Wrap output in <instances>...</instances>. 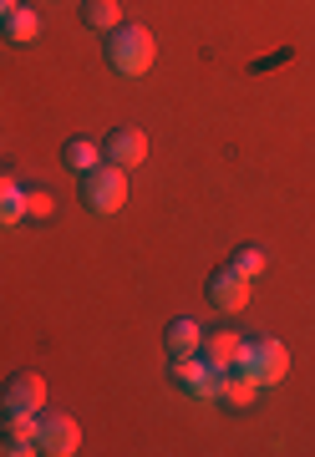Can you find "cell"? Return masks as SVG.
Masks as SVG:
<instances>
[{
	"label": "cell",
	"instance_id": "cell-1",
	"mask_svg": "<svg viewBox=\"0 0 315 457\" xmlns=\"http://www.w3.org/2000/svg\"><path fill=\"white\" fill-rule=\"evenodd\" d=\"M107 66H112L117 77H148L153 71V56H158V41H153L148 26H137V21H122L107 31Z\"/></svg>",
	"mask_w": 315,
	"mask_h": 457
},
{
	"label": "cell",
	"instance_id": "cell-2",
	"mask_svg": "<svg viewBox=\"0 0 315 457\" xmlns=\"http://www.w3.org/2000/svg\"><path fill=\"white\" fill-rule=\"evenodd\" d=\"M239 371H245L254 386H280L285 371H290V351H285V341H275V336H249L245 351H239Z\"/></svg>",
	"mask_w": 315,
	"mask_h": 457
},
{
	"label": "cell",
	"instance_id": "cell-3",
	"mask_svg": "<svg viewBox=\"0 0 315 457\" xmlns=\"http://www.w3.org/2000/svg\"><path fill=\"white\" fill-rule=\"evenodd\" d=\"M82 204L92 213H122L128 209V168H112V163H97L92 173L82 179Z\"/></svg>",
	"mask_w": 315,
	"mask_h": 457
},
{
	"label": "cell",
	"instance_id": "cell-4",
	"mask_svg": "<svg viewBox=\"0 0 315 457\" xmlns=\"http://www.w3.org/2000/svg\"><path fill=\"white\" fill-rule=\"evenodd\" d=\"M41 407H46V381H41L36 371H16L5 386H0V417H5V422L36 417Z\"/></svg>",
	"mask_w": 315,
	"mask_h": 457
},
{
	"label": "cell",
	"instance_id": "cell-5",
	"mask_svg": "<svg viewBox=\"0 0 315 457\" xmlns=\"http://www.w3.org/2000/svg\"><path fill=\"white\" fill-rule=\"evenodd\" d=\"M77 447H82V427H77V417H67V411H36V453L71 457Z\"/></svg>",
	"mask_w": 315,
	"mask_h": 457
},
{
	"label": "cell",
	"instance_id": "cell-6",
	"mask_svg": "<svg viewBox=\"0 0 315 457\" xmlns=\"http://www.w3.org/2000/svg\"><path fill=\"white\" fill-rule=\"evenodd\" d=\"M168 376H173V386L188 396H199V402H214L219 396V371H209L199 361V351L194 356H168Z\"/></svg>",
	"mask_w": 315,
	"mask_h": 457
},
{
	"label": "cell",
	"instance_id": "cell-7",
	"mask_svg": "<svg viewBox=\"0 0 315 457\" xmlns=\"http://www.w3.org/2000/svg\"><path fill=\"white\" fill-rule=\"evenodd\" d=\"M209 305L224 315H239L249 305V275H239L234 264H219L209 275Z\"/></svg>",
	"mask_w": 315,
	"mask_h": 457
},
{
	"label": "cell",
	"instance_id": "cell-8",
	"mask_svg": "<svg viewBox=\"0 0 315 457\" xmlns=\"http://www.w3.org/2000/svg\"><path fill=\"white\" fill-rule=\"evenodd\" d=\"M148 158V132L143 128H112L102 137V163L112 168H137Z\"/></svg>",
	"mask_w": 315,
	"mask_h": 457
},
{
	"label": "cell",
	"instance_id": "cell-9",
	"mask_svg": "<svg viewBox=\"0 0 315 457\" xmlns=\"http://www.w3.org/2000/svg\"><path fill=\"white\" fill-rule=\"evenodd\" d=\"M239 351H245V341L234 330H203V341H199V361L209 371H234L239 366Z\"/></svg>",
	"mask_w": 315,
	"mask_h": 457
},
{
	"label": "cell",
	"instance_id": "cell-10",
	"mask_svg": "<svg viewBox=\"0 0 315 457\" xmlns=\"http://www.w3.org/2000/svg\"><path fill=\"white\" fill-rule=\"evenodd\" d=\"M254 392H260V386L234 366V371H219V396L214 402L219 407H229V411H245V407H254Z\"/></svg>",
	"mask_w": 315,
	"mask_h": 457
},
{
	"label": "cell",
	"instance_id": "cell-11",
	"mask_svg": "<svg viewBox=\"0 0 315 457\" xmlns=\"http://www.w3.org/2000/svg\"><path fill=\"white\" fill-rule=\"evenodd\" d=\"M62 163H67L71 179H87V173L102 163V143H92V137H67V147H62Z\"/></svg>",
	"mask_w": 315,
	"mask_h": 457
},
{
	"label": "cell",
	"instance_id": "cell-12",
	"mask_svg": "<svg viewBox=\"0 0 315 457\" xmlns=\"http://www.w3.org/2000/svg\"><path fill=\"white\" fill-rule=\"evenodd\" d=\"M36 453V417H16L0 432V457H31Z\"/></svg>",
	"mask_w": 315,
	"mask_h": 457
},
{
	"label": "cell",
	"instance_id": "cell-13",
	"mask_svg": "<svg viewBox=\"0 0 315 457\" xmlns=\"http://www.w3.org/2000/svg\"><path fill=\"white\" fill-rule=\"evenodd\" d=\"M203 341V326L194 320V315H178L173 326L163 330V345H168V356H194Z\"/></svg>",
	"mask_w": 315,
	"mask_h": 457
},
{
	"label": "cell",
	"instance_id": "cell-14",
	"mask_svg": "<svg viewBox=\"0 0 315 457\" xmlns=\"http://www.w3.org/2000/svg\"><path fill=\"white\" fill-rule=\"evenodd\" d=\"M0 31H5L11 46H36V36H41V16H36L31 5H16L11 16L0 21Z\"/></svg>",
	"mask_w": 315,
	"mask_h": 457
},
{
	"label": "cell",
	"instance_id": "cell-15",
	"mask_svg": "<svg viewBox=\"0 0 315 457\" xmlns=\"http://www.w3.org/2000/svg\"><path fill=\"white\" fill-rule=\"evenodd\" d=\"M26 219V188L11 173H0V228H11Z\"/></svg>",
	"mask_w": 315,
	"mask_h": 457
},
{
	"label": "cell",
	"instance_id": "cell-16",
	"mask_svg": "<svg viewBox=\"0 0 315 457\" xmlns=\"http://www.w3.org/2000/svg\"><path fill=\"white\" fill-rule=\"evenodd\" d=\"M82 21L87 26H92V31H112V26H122V5H117V0H87L82 5Z\"/></svg>",
	"mask_w": 315,
	"mask_h": 457
},
{
	"label": "cell",
	"instance_id": "cell-17",
	"mask_svg": "<svg viewBox=\"0 0 315 457\" xmlns=\"http://www.w3.org/2000/svg\"><path fill=\"white\" fill-rule=\"evenodd\" d=\"M234 270H239V275H249V279H260L265 275V249H254V245H239L234 249Z\"/></svg>",
	"mask_w": 315,
	"mask_h": 457
},
{
	"label": "cell",
	"instance_id": "cell-18",
	"mask_svg": "<svg viewBox=\"0 0 315 457\" xmlns=\"http://www.w3.org/2000/svg\"><path fill=\"white\" fill-rule=\"evenodd\" d=\"M56 213V194L51 188H31L26 194V219H51Z\"/></svg>",
	"mask_w": 315,
	"mask_h": 457
},
{
	"label": "cell",
	"instance_id": "cell-19",
	"mask_svg": "<svg viewBox=\"0 0 315 457\" xmlns=\"http://www.w3.org/2000/svg\"><path fill=\"white\" fill-rule=\"evenodd\" d=\"M16 5H21V0H0V21L11 16V11H16Z\"/></svg>",
	"mask_w": 315,
	"mask_h": 457
}]
</instances>
